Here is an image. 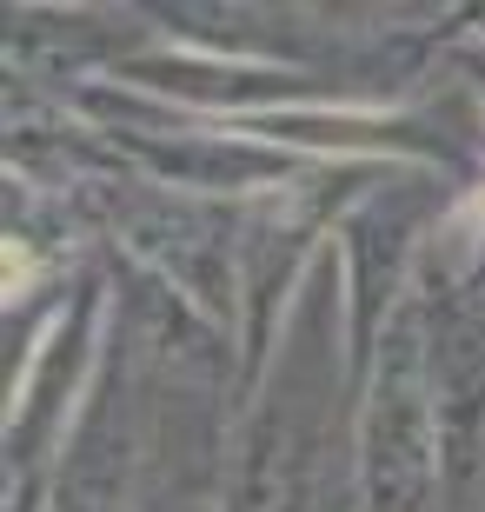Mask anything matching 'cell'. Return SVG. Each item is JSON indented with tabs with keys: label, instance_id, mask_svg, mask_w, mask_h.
Returning <instances> with one entry per match:
<instances>
[{
	"label": "cell",
	"instance_id": "6da1fadb",
	"mask_svg": "<svg viewBox=\"0 0 485 512\" xmlns=\"http://www.w3.org/2000/svg\"><path fill=\"white\" fill-rule=\"evenodd\" d=\"M7 266H14V273H7V300H20V293H27V273H34V266H27V247H20V240H7Z\"/></svg>",
	"mask_w": 485,
	"mask_h": 512
},
{
	"label": "cell",
	"instance_id": "7a4b0ae2",
	"mask_svg": "<svg viewBox=\"0 0 485 512\" xmlns=\"http://www.w3.org/2000/svg\"><path fill=\"white\" fill-rule=\"evenodd\" d=\"M472 213H479V227H485V193H479V200H472Z\"/></svg>",
	"mask_w": 485,
	"mask_h": 512
}]
</instances>
